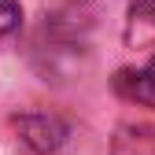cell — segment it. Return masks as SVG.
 <instances>
[{"label": "cell", "instance_id": "obj_3", "mask_svg": "<svg viewBox=\"0 0 155 155\" xmlns=\"http://www.w3.org/2000/svg\"><path fill=\"white\" fill-rule=\"evenodd\" d=\"M111 155H155V129L151 126H122L111 140Z\"/></svg>", "mask_w": 155, "mask_h": 155}, {"label": "cell", "instance_id": "obj_4", "mask_svg": "<svg viewBox=\"0 0 155 155\" xmlns=\"http://www.w3.org/2000/svg\"><path fill=\"white\" fill-rule=\"evenodd\" d=\"M22 26V8H18V0H0V37L15 33Z\"/></svg>", "mask_w": 155, "mask_h": 155}, {"label": "cell", "instance_id": "obj_1", "mask_svg": "<svg viewBox=\"0 0 155 155\" xmlns=\"http://www.w3.org/2000/svg\"><path fill=\"white\" fill-rule=\"evenodd\" d=\"M15 129L22 137V144L37 155L59 151L67 140V122L55 118V114H22V118H15Z\"/></svg>", "mask_w": 155, "mask_h": 155}, {"label": "cell", "instance_id": "obj_2", "mask_svg": "<svg viewBox=\"0 0 155 155\" xmlns=\"http://www.w3.org/2000/svg\"><path fill=\"white\" fill-rule=\"evenodd\" d=\"M114 89H118L122 96H129V100H137V104L155 107V55L148 59L144 70H118Z\"/></svg>", "mask_w": 155, "mask_h": 155}]
</instances>
